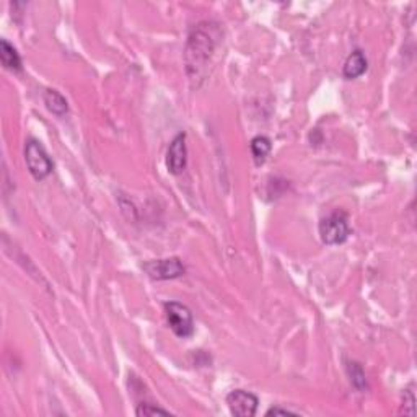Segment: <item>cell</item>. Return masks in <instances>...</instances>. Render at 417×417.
<instances>
[{"label":"cell","mask_w":417,"mask_h":417,"mask_svg":"<svg viewBox=\"0 0 417 417\" xmlns=\"http://www.w3.org/2000/svg\"><path fill=\"white\" fill-rule=\"evenodd\" d=\"M218 38H220V31L212 22L197 23L191 29L185 51L186 72L191 80H202L207 64L215 51Z\"/></svg>","instance_id":"cell-1"},{"label":"cell","mask_w":417,"mask_h":417,"mask_svg":"<svg viewBox=\"0 0 417 417\" xmlns=\"http://www.w3.org/2000/svg\"><path fill=\"white\" fill-rule=\"evenodd\" d=\"M318 230H320V238L325 245H341L347 240L351 233L349 217L344 211L337 208L330 215L321 218Z\"/></svg>","instance_id":"cell-2"},{"label":"cell","mask_w":417,"mask_h":417,"mask_svg":"<svg viewBox=\"0 0 417 417\" xmlns=\"http://www.w3.org/2000/svg\"><path fill=\"white\" fill-rule=\"evenodd\" d=\"M24 162L29 173H31L34 180L41 181L44 178H48L52 173V162L49 158L48 152L44 150V147L34 139H29L24 146Z\"/></svg>","instance_id":"cell-3"},{"label":"cell","mask_w":417,"mask_h":417,"mask_svg":"<svg viewBox=\"0 0 417 417\" xmlns=\"http://www.w3.org/2000/svg\"><path fill=\"white\" fill-rule=\"evenodd\" d=\"M167 315V321L170 325L171 331L178 337H190L195 332V321H192V313L186 305L180 302H167L163 305Z\"/></svg>","instance_id":"cell-4"},{"label":"cell","mask_w":417,"mask_h":417,"mask_svg":"<svg viewBox=\"0 0 417 417\" xmlns=\"http://www.w3.org/2000/svg\"><path fill=\"white\" fill-rule=\"evenodd\" d=\"M143 269L148 274V277L155 281H168L176 279L185 274V264L180 257H167V260H157L148 261L143 264Z\"/></svg>","instance_id":"cell-5"},{"label":"cell","mask_w":417,"mask_h":417,"mask_svg":"<svg viewBox=\"0 0 417 417\" xmlns=\"http://www.w3.org/2000/svg\"><path fill=\"white\" fill-rule=\"evenodd\" d=\"M228 409L233 416L238 417H253L257 411L260 401L250 391L245 390H235L227 396Z\"/></svg>","instance_id":"cell-6"},{"label":"cell","mask_w":417,"mask_h":417,"mask_svg":"<svg viewBox=\"0 0 417 417\" xmlns=\"http://www.w3.org/2000/svg\"><path fill=\"white\" fill-rule=\"evenodd\" d=\"M188 163V147L186 134H178L173 139L167 152V168L173 175H181Z\"/></svg>","instance_id":"cell-7"},{"label":"cell","mask_w":417,"mask_h":417,"mask_svg":"<svg viewBox=\"0 0 417 417\" xmlns=\"http://www.w3.org/2000/svg\"><path fill=\"white\" fill-rule=\"evenodd\" d=\"M367 67H369V62H367L365 54L362 52L360 49H357V51H354L347 57L344 69H342V76H344L347 80H354V78L360 77L362 73H365Z\"/></svg>","instance_id":"cell-8"},{"label":"cell","mask_w":417,"mask_h":417,"mask_svg":"<svg viewBox=\"0 0 417 417\" xmlns=\"http://www.w3.org/2000/svg\"><path fill=\"white\" fill-rule=\"evenodd\" d=\"M0 61H2V66L5 69H8V71L12 72L22 71V59H20L17 49H15L7 39H2V41H0Z\"/></svg>","instance_id":"cell-9"},{"label":"cell","mask_w":417,"mask_h":417,"mask_svg":"<svg viewBox=\"0 0 417 417\" xmlns=\"http://www.w3.org/2000/svg\"><path fill=\"white\" fill-rule=\"evenodd\" d=\"M44 103H46L49 111L56 114V116H64L69 111L67 100L57 90H46V93H44Z\"/></svg>","instance_id":"cell-10"},{"label":"cell","mask_w":417,"mask_h":417,"mask_svg":"<svg viewBox=\"0 0 417 417\" xmlns=\"http://www.w3.org/2000/svg\"><path fill=\"white\" fill-rule=\"evenodd\" d=\"M271 152V141L264 136H257L251 141V153L256 165H262Z\"/></svg>","instance_id":"cell-11"},{"label":"cell","mask_w":417,"mask_h":417,"mask_svg":"<svg viewBox=\"0 0 417 417\" xmlns=\"http://www.w3.org/2000/svg\"><path fill=\"white\" fill-rule=\"evenodd\" d=\"M349 374L351 381L354 383L355 388L362 390L365 386V374L359 364H349Z\"/></svg>","instance_id":"cell-12"},{"label":"cell","mask_w":417,"mask_h":417,"mask_svg":"<svg viewBox=\"0 0 417 417\" xmlns=\"http://www.w3.org/2000/svg\"><path fill=\"white\" fill-rule=\"evenodd\" d=\"M136 414L139 417H147V416H157V414H163V416H170V413L165 409L158 408V406H153V404H148V403H142L137 406L136 409Z\"/></svg>","instance_id":"cell-13"},{"label":"cell","mask_w":417,"mask_h":417,"mask_svg":"<svg viewBox=\"0 0 417 417\" xmlns=\"http://www.w3.org/2000/svg\"><path fill=\"white\" fill-rule=\"evenodd\" d=\"M266 416H297L294 411H289V409H281V408H271L267 411Z\"/></svg>","instance_id":"cell-14"}]
</instances>
